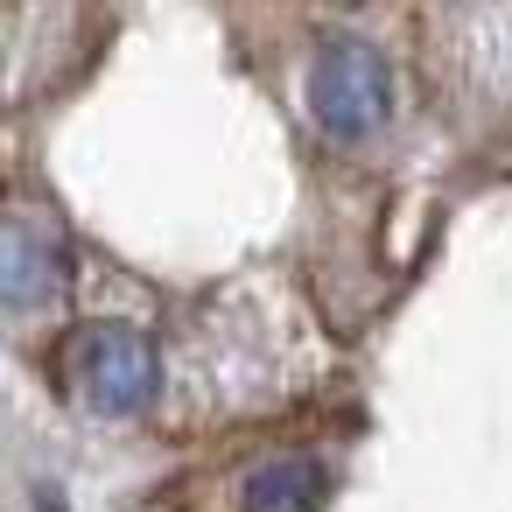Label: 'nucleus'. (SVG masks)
Segmentation results:
<instances>
[{
  "label": "nucleus",
  "instance_id": "3",
  "mask_svg": "<svg viewBox=\"0 0 512 512\" xmlns=\"http://www.w3.org/2000/svg\"><path fill=\"white\" fill-rule=\"evenodd\" d=\"M71 281V246L50 211H0V309H43Z\"/></svg>",
  "mask_w": 512,
  "mask_h": 512
},
{
  "label": "nucleus",
  "instance_id": "1",
  "mask_svg": "<svg viewBox=\"0 0 512 512\" xmlns=\"http://www.w3.org/2000/svg\"><path fill=\"white\" fill-rule=\"evenodd\" d=\"M64 386L92 421H134L162 393V351L134 323H85L64 344Z\"/></svg>",
  "mask_w": 512,
  "mask_h": 512
},
{
  "label": "nucleus",
  "instance_id": "2",
  "mask_svg": "<svg viewBox=\"0 0 512 512\" xmlns=\"http://www.w3.org/2000/svg\"><path fill=\"white\" fill-rule=\"evenodd\" d=\"M309 120L344 148L372 141L393 120V64L358 36H330L309 64Z\"/></svg>",
  "mask_w": 512,
  "mask_h": 512
},
{
  "label": "nucleus",
  "instance_id": "4",
  "mask_svg": "<svg viewBox=\"0 0 512 512\" xmlns=\"http://www.w3.org/2000/svg\"><path fill=\"white\" fill-rule=\"evenodd\" d=\"M330 505V470L323 456H267L239 477V512H323Z\"/></svg>",
  "mask_w": 512,
  "mask_h": 512
}]
</instances>
